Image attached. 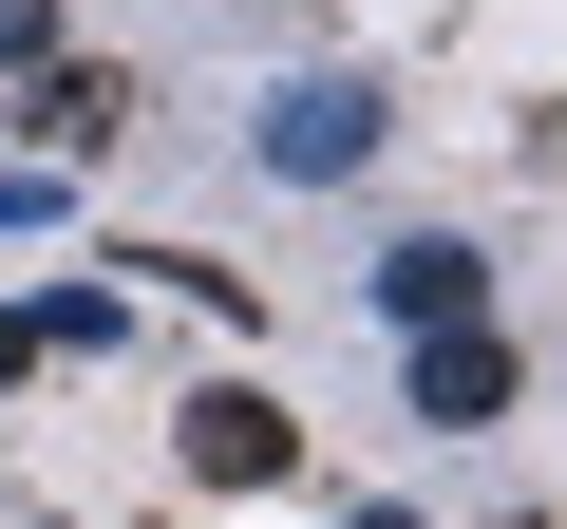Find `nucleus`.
<instances>
[{"label":"nucleus","instance_id":"obj_2","mask_svg":"<svg viewBox=\"0 0 567 529\" xmlns=\"http://www.w3.org/2000/svg\"><path fill=\"white\" fill-rule=\"evenodd\" d=\"M189 473L208 491H284V473H303V416H284L265 378H208L189 397Z\"/></svg>","mask_w":567,"mask_h":529},{"label":"nucleus","instance_id":"obj_3","mask_svg":"<svg viewBox=\"0 0 567 529\" xmlns=\"http://www.w3.org/2000/svg\"><path fill=\"white\" fill-rule=\"evenodd\" d=\"M20 133H39V170H76V152H114V133H133V76H114V58H58V76L20 95Z\"/></svg>","mask_w":567,"mask_h":529},{"label":"nucleus","instance_id":"obj_6","mask_svg":"<svg viewBox=\"0 0 567 529\" xmlns=\"http://www.w3.org/2000/svg\"><path fill=\"white\" fill-rule=\"evenodd\" d=\"M58 58V0H0V76H39Z\"/></svg>","mask_w":567,"mask_h":529},{"label":"nucleus","instance_id":"obj_5","mask_svg":"<svg viewBox=\"0 0 567 529\" xmlns=\"http://www.w3.org/2000/svg\"><path fill=\"white\" fill-rule=\"evenodd\" d=\"M379 322H473V246H454V227L379 246Z\"/></svg>","mask_w":567,"mask_h":529},{"label":"nucleus","instance_id":"obj_8","mask_svg":"<svg viewBox=\"0 0 567 529\" xmlns=\"http://www.w3.org/2000/svg\"><path fill=\"white\" fill-rule=\"evenodd\" d=\"M20 360H39V322H20V303H0V397H20Z\"/></svg>","mask_w":567,"mask_h":529},{"label":"nucleus","instance_id":"obj_7","mask_svg":"<svg viewBox=\"0 0 567 529\" xmlns=\"http://www.w3.org/2000/svg\"><path fill=\"white\" fill-rule=\"evenodd\" d=\"M39 208H58V170H39V152H0V227H39Z\"/></svg>","mask_w":567,"mask_h":529},{"label":"nucleus","instance_id":"obj_9","mask_svg":"<svg viewBox=\"0 0 567 529\" xmlns=\"http://www.w3.org/2000/svg\"><path fill=\"white\" fill-rule=\"evenodd\" d=\"M360 529H416V510H360Z\"/></svg>","mask_w":567,"mask_h":529},{"label":"nucleus","instance_id":"obj_1","mask_svg":"<svg viewBox=\"0 0 567 529\" xmlns=\"http://www.w3.org/2000/svg\"><path fill=\"white\" fill-rule=\"evenodd\" d=\"M246 152H265L284 189H341V170H379V76H284Z\"/></svg>","mask_w":567,"mask_h":529},{"label":"nucleus","instance_id":"obj_4","mask_svg":"<svg viewBox=\"0 0 567 529\" xmlns=\"http://www.w3.org/2000/svg\"><path fill=\"white\" fill-rule=\"evenodd\" d=\"M416 416H435V435L511 416V341H492V322H416Z\"/></svg>","mask_w":567,"mask_h":529}]
</instances>
